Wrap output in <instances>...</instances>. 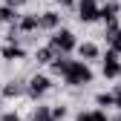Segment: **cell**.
I'll list each match as a JSON object with an SVG mask.
<instances>
[{"label":"cell","mask_w":121,"mask_h":121,"mask_svg":"<svg viewBox=\"0 0 121 121\" xmlns=\"http://www.w3.org/2000/svg\"><path fill=\"white\" fill-rule=\"evenodd\" d=\"M49 46L58 55H66L72 49H78V40H75V35L69 32V29H58V32H52V38H49Z\"/></svg>","instance_id":"obj_2"},{"label":"cell","mask_w":121,"mask_h":121,"mask_svg":"<svg viewBox=\"0 0 121 121\" xmlns=\"http://www.w3.org/2000/svg\"><path fill=\"white\" fill-rule=\"evenodd\" d=\"M104 38H107V43H110V49L121 55V26H118V23L107 26V32H104Z\"/></svg>","instance_id":"obj_7"},{"label":"cell","mask_w":121,"mask_h":121,"mask_svg":"<svg viewBox=\"0 0 121 121\" xmlns=\"http://www.w3.org/2000/svg\"><path fill=\"white\" fill-rule=\"evenodd\" d=\"M118 12H121V3H118V0H107V3H101V20L107 23V26H112L115 17H118Z\"/></svg>","instance_id":"obj_6"},{"label":"cell","mask_w":121,"mask_h":121,"mask_svg":"<svg viewBox=\"0 0 121 121\" xmlns=\"http://www.w3.org/2000/svg\"><path fill=\"white\" fill-rule=\"evenodd\" d=\"M89 121H110V118H107L104 110H92V112H89Z\"/></svg>","instance_id":"obj_18"},{"label":"cell","mask_w":121,"mask_h":121,"mask_svg":"<svg viewBox=\"0 0 121 121\" xmlns=\"http://www.w3.org/2000/svg\"><path fill=\"white\" fill-rule=\"evenodd\" d=\"M118 3H121V0H118Z\"/></svg>","instance_id":"obj_25"},{"label":"cell","mask_w":121,"mask_h":121,"mask_svg":"<svg viewBox=\"0 0 121 121\" xmlns=\"http://www.w3.org/2000/svg\"><path fill=\"white\" fill-rule=\"evenodd\" d=\"M92 69H89V64H84V60H75V64L69 66V72L64 75V81L69 86H86V84H92Z\"/></svg>","instance_id":"obj_1"},{"label":"cell","mask_w":121,"mask_h":121,"mask_svg":"<svg viewBox=\"0 0 121 121\" xmlns=\"http://www.w3.org/2000/svg\"><path fill=\"white\" fill-rule=\"evenodd\" d=\"M32 121H55V118H52V110L49 107H38L35 115H32Z\"/></svg>","instance_id":"obj_17"},{"label":"cell","mask_w":121,"mask_h":121,"mask_svg":"<svg viewBox=\"0 0 121 121\" xmlns=\"http://www.w3.org/2000/svg\"><path fill=\"white\" fill-rule=\"evenodd\" d=\"M58 3H64V6H69V3H72V0H58Z\"/></svg>","instance_id":"obj_23"},{"label":"cell","mask_w":121,"mask_h":121,"mask_svg":"<svg viewBox=\"0 0 121 121\" xmlns=\"http://www.w3.org/2000/svg\"><path fill=\"white\" fill-rule=\"evenodd\" d=\"M20 20V14L14 12L12 6H0V23H9V26H17Z\"/></svg>","instance_id":"obj_14"},{"label":"cell","mask_w":121,"mask_h":121,"mask_svg":"<svg viewBox=\"0 0 121 121\" xmlns=\"http://www.w3.org/2000/svg\"><path fill=\"white\" fill-rule=\"evenodd\" d=\"M3 95H6V98H20V95H26V86L17 84V81H9V84L3 86Z\"/></svg>","instance_id":"obj_15"},{"label":"cell","mask_w":121,"mask_h":121,"mask_svg":"<svg viewBox=\"0 0 121 121\" xmlns=\"http://www.w3.org/2000/svg\"><path fill=\"white\" fill-rule=\"evenodd\" d=\"M72 64H75V60H72L69 55H58V58L52 60V72H55V75H60V78H64V75L69 72V66H72Z\"/></svg>","instance_id":"obj_9"},{"label":"cell","mask_w":121,"mask_h":121,"mask_svg":"<svg viewBox=\"0 0 121 121\" xmlns=\"http://www.w3.org/2000/svg\"><path fill=\"white\" fill-rule=\"evenodd\" d=\"M78 17L81 23H92L101 17V6H98V0H81L78 3Z\"/></svg>","instance_id":"obj_4"},{"label":"cell","mask_w":121,"mask_h":121,"mask_svg":"<svg viewBox=\"0 0 121 121\" xmlns=\"http://www.w3.org/2000/svg\"><path fill=\"white\" fill-rule=\"evenodd\" d=\"M78 55H81L84 64H89V60H95V58L101 55V49L95 46V43H78Z\"/></svg>","instance_id":"obj_11"},{"label":"cell","mask_w":121,"mask_h":121,"mask_svg":"<svg viewBox=\"0 0 121 121\" xmlns=\"http://www.w3.org/2000/svg\"><path fill=\"white\" fill-rule=\"evenodd\" d=\"M55 58H58V52L49 46V43H46V46H40V49H35V60H38V64H49V66H52Z\"/></svg>","instance_id":"obj_13"},{"label":"cell","mask_w":121,"mask_h":121,"mask_svg":"<svg viewBox=\"0 0 121 121\" xmlns=\"http://www.w3.org/2000/svg\"><path fill=\"white\" fill-rule=\"evenodd\" d=\"M49 89H52V81L46 78V75H32V78H29V84H26V95L38 101V98L46 95Z\"/></svg>","instance_id":"obj_3"},{"label":"cell","mask_w":121,"mask_h":121,"mask_svg":"<svg viewBox=\"0 0 121 121\" xmlns=\"http://www.w3.org/2000/svg\"><path fill=\"white\" fill-rule=\"evenodd\" d=\"M17 29L20 32H35V29H40V14H20Z\"/></svg>","instance_id":"obj_8"},{"label":"cell","mask_w":121,"mask_h":121,"mask_svg":"<svg viewBox=\"0 0 121 121\" xmlns=\"http://www.w3.org/2000/svg\"><path fill=\"white\" fill-rule=\"evenodd\" d=\"M0 55H3L6 60H20V58H26V52H23L20 43H6V46L0 49Z\"/></svg>","instance_id":"obj_12"},{"label":"cell","mask_w":121,"mask_h":121,"mask_svg":"<svg viewBox=\"0 0 121 121\" xmlns=\"http://www.w3.org/2000/svg\"><path fill=\"white\" fill-rule=\"evenodd\" d=\"M115 121H121V115H115Z\"/></svg>","instance_id":"obj_24"},{"label":"cell","mask_w":121,"mask_h":121,"mask_svg":"<svg viewBox=\"0 0 121 121\" xmlns=\"http://www.w3.org/2000/svg\"><path fill=\"white\" fill-rule=\"evenodd\" d=\"M26 0H6V6H12V9H17V6H23Z\"/></svg>","instance_id":"obj_22"},{"label":"cell","mask_w":121,"mask_h":121,"mask_svg":"<svg viewBox=\"0 0 121 121\" xmlns=\"http://www.w3.org/2000/svg\"><path fill=\"white\" fill-rule=\"evenodd\" d=\"M64 115H66V107H55V110H52V118H55V121H60Z\"/></svg>","instance_id":"obj_19"},{"label":"cell","mask_w":121,"mask_h":121,"mask_svg":"<svg viewBox=\"0 0 121 121\" xmlns=\"http://www.w3.org/2000/svg\"><path fill=\"white\" fill-rule=\"evenodd\" d=\"M0 121H20L17 112H6V115H0Z\"/></svg>","instance_id":"obj_20"},{"label":"cell","mask_w":121,"mask_h":121,"mask_svg":"<svg viewBox=\"0 0 121 121\" xmlns=\"http://www.w3.org/2000/svg\"><path fill=\"white\" fill-rule=\"evenodd\" d=\"M58 26H60V14H58V12H43V14H40V29L58 32Z\"/></svg>","instance_id":"obj_10"},{"label":"cell","mask_w":121,"mask_h":121,"mask_svg":"<svg viewBox=\"0 0 121 121\" xmlns=\"http://www.w3.org/2000/svg\"><path fill=\"white\" fill-rule=\"evenodd\" d=\"M115 107H118V110H121V84H118V86H115Z\"/></svg>","instance_id":"obj_21"},{"label":"cell","mask_w":121,"mask_h":121,"mask_svg":"<svg viewBox=\"0 0 121 121\" xmlns=\"http://www.w3.org/2000/svg\"><path fill=\"white\" fill-rule=\"evenodd\" d=\"M95 104H98V110L115 107V92H98V95H95Z\"/></svg>","instance_id":"obj_16"},{"label":"cell","mask_w":121,"mask_h":121,"mask_svg":"<svg viewBox=\"0 0 121 121\" xmlns=\"http://www.w3.org/2000/svg\"><path fill=\"white\" fill-rule=\"evenodd\" d=\"M101 72H104V78H121V60H118V52L110 49L107 55H104Z\"/></svg>","instance_id":"obj_5"}]
</instances>
